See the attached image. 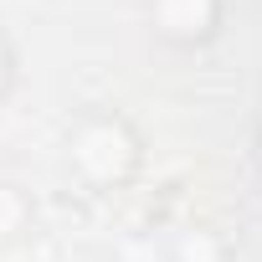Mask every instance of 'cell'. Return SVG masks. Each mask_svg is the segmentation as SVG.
Returning a JSON list of instances; mask_svg holds the SVG:
<instances>
[{"label": "cell", "mask_w": 262, "mask_h": 262, "mask_svg": "<svg viewBox=\"0 0 262 262\" xmlns=\"http://www.w3.org/2000/svg\"><path fill=\"white\" fill-rule=\"evenodd\" d=\"M221 21V0H155V26L165 41H206Z\"/></svg>", "instance_id": "7a4b0ae2"}, {"label": "cell", "mask_w": 262, "mask_h": 262, "mask_svg": "<svg viewBox=\"0 0 262 262\" xmlns=\"http://www.w3.org/2000/svg\"><path fill=\"white\" fill-rule=\"evenodd\" d=\"M11 77H16V52H11V41H6V36H0V98H6Z\"/></svg>", "instance_id": "3957f363"}, {"label": "cell", "mask_w": 262, "mask_h": 262, "mask_svg": "<svg viewBox=\"0 0 262 262\" xmlns=\"http://www.w3.org/2000/svg\"><path fill=\"white\" fill-rule=\"evenodd\" d=\"M67 160H72V170L82 180L118 185L139 160V139L123 118H88V123H77V134L67 144Z\"/></svg>", "instance_id": "6da1fadb"}]
</instances>
